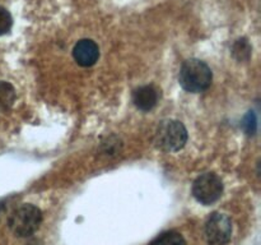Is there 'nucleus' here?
<instances>
[{"label":"nucleus","mask_w":261,"mask_h":245,"mask_svg":"<svg viewBox=\"0 0 261 245\" xmlns=\"http://www.w3.org/2000/svg\"><path fill=\"white\" fill-rule=\"evenodd\" d=\"M178 82L185 91L198 93L211 86L212 70L204 61L190 59L182 64L178 74Z\"/></svg>","instance_id":"1"},{"label":"nucleus","mask_w":261,"mask_h":245,"mask_svg":"<svg viewBox=\"0 0 261 245\" xmlns=\"http://www.w3.org/2000/svg\"><path fill=\"white\" fill-rule=\"evenodd\" d=\"M42 222L40 208L33 204H22L12 212L8 219L9 229L15 236L27 237L37 231Z\"/></svg>","instance_id":"2"},{"label":"nucleus","mask_w":261,"mask_h":245,"mask_svg":"<svg viewBox=\"0 0 261 245\" xmlns=\"http://www.w3.org/2000/svg\"><path fill=\"white\" fill-rule=\"evenodd\" d=\"M188 132L182 122L177 120H165L157 128L154 143L158 148L166 152H176L185 145Z\"/></svg>","instance_id":"3"},{"label":"nucleus","mask_w":261,"mask_h":245,"mask_svg":"<svg viewBox=\"0 0 261 245\" xmlns=\"http://www.w3.org/2000/svg\"><path fill=\"white\" fill-rule=\"evenodd\" d=\"M223 193V184L216 174L206 173L199 176L193 185V194L201 204H213Z\"/></svg>","instance_id":"4"},{"label":"nucleus","mask_w":261,"mask_h":245,"mask_svg":"<svg viewBox=\"0 0 261 245\" xmlns=\"http://www.w3.org/2000/svg\"><path fill=\"white\" fill-rule=\"evenodd\" d=\"M206 239L213 245H224L231 240L232 224L229 217L222 213H213L205 225Z\"/></svg>","instance_id":"5"},{"label":"nucleus","mask_w":261,"mask_h":245,"mask_svg":"<svg viewBox=\"0 0 261 245\" xmlns=\"http://www.w3.org/2000/svg\"><path fill=\"white\" fill-rule=\"evenodd\" d=\"M73 56L79 65L92 66L98 60V46L92 40H81L74 46Z\"/></svg>","instance_id":"6"},{"label":"nucleus","mask_w":261,"mask_h":245,"mask_svg":"<svg viewBox=\"0 0 261 245\" xmlns=\"http://www.w3.org/2000/svg\"><path fill=\"white\" fill-rule=\"evenodd\" d=\"M133 101L134 105L142 111H149L157 105L158 102V92L152 86L139 87L133 94Z\"/></svg>","instance_id":"7"},{"label":"nucleus","mask_w":261,"mask_h":245,"mask_svg":"<svg viewBox=\"0 0 261 245\" xmlns=\"http://www.w3.org/2000/svg\"><path fill=\"white\" fill-rule=\"evenodd\" d=\"M15 101V91L8 82L0 81V112H4L12 107Z\"/></svg>","instance_id":"8"},{"label":"nucleus","mask_w":261,"mask_h":245,"mask_svg":"<svg viewBox=\"0 0 261 245\" xmlns=\"http://www.w3.org/2000/svg\"><path fill=\"white\" fill-rule=\"evenodd\" d=\"M149 245H186L182 235L176 231L163 232L158 237H155Z\"/></svg>","instance_id":"9"},{"label":"nucleus","mask_w":261,"mask_h":245,"mask_svg":"<svg viewBox=\"0 0 261 245\" xmlns=\"http://www.w3.org/2000/svg\"><path fill=\"white\" fill-rule=\"evenodd\" d=\"M12 23L13 20L10 13L7 9L0 7V36L9 32L10 28H12Z\"/></svg>","instance_id":"10"}]
</instances>
